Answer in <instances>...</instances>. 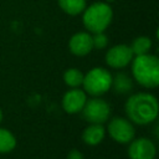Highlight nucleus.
<instances>
[{"instance_id": "nucleus-1", "label": "nucleus", "mask_w": 159, "mask_h": 159, "mask_svg": "<svg viewBox=\"0 0 159 159\" xmlns=\"http://www.w3.org/2000/svg\"><path fill=\"white\" fill-rule=\"evenodd\" d=\"M159 112L158 99L150 93H137L125 102L127 117L137 124L144 125L157 119Z\"/></svg>"}, {"instance_id": "nucleus-2", "label": "nucleus", "mask_w": 159, "mask_h": 159, "mask_svg": "<svg viewBox=\"0 0 159 159\" xmlns=\"http://www.w3.org/2000/svg\"><path fill=\"white\" fill-rule=\"evenodd\" d=\"M132 65L134 80L147 88H155L159 84V60L153 55H138Z\"/></svg>"}, {"instance_id": "nucleus-3", "label": "nucleus", "mask_w": 159, "mask_h": 159, "mask_svg": "<svg viewBox=\"0 0 159 159\" xmlns=\"http://www.w3.org/2000/svg\"><path fill=\"white\" fill-rule=\"evenodd\" d=\"M112 9L104 2H96L86 9L83 14V24L91 32H103L112 21Z\"/></svg>"}, {"instance_id": "nucleus-4", "label": "nucleus", "mask_w": 159, "mask_h": 159, "mask_svg": "<svg viewBox=\"0 0 159 159\" xmlns=\"http://www.w3.org/2000/svg\"><path fill=\"white\" fill-rule=\"evenodd\" d=\"M112 75L102 67L92 68L83 76V88L92 96H101L112 87Z\"/></svg>"}, {"instance_id": "nucleus-5", "label": "nucleus", "mask_w": 159, "mask_h": 159, "mask_svg": "<svg viewBox=\"0 0 159 159\" xmlns=\"http://www.w3.org/2000/svg\"><path fill=\"white\" fill-rule=\"evenodd\" d=\"M83 118L89 123H104L111 114V107L109 104L101 98H92L89 101H86L83 108H82Z\"/></svg>"}, {"instance_id": "nucleus-6", "label": "nucleus", "mask_w": 159, "mask_h": 159, "mask_svg": "<svg viewBox=\"0 0 159 159\" xmlns=\"http://www.w3.org/2000/svg\"><path fill=\"white\" fill-rule=\"evenodd\" d=\"M108 133L112 139L118 143H129L133 140L135 130L128 119L116 117L108 124Z\"/></svg>"}, {"instance_id": "nucleus-7", "label": "nucleus", "mask_w": 159, "mask_h": 159, "mask_svg": "<svg viewBox=\"0 0 159 159\" xmlns=\"http://www.w3.org/2000/svg\"><path fill=\"white\" fill-rule=\"evenodd\" d=\"M133 52L130 46L127 45H116L111 47L106 53V62L109 67L123 68L133 60Z\"/></svg>"}, {"instance_id": "nucleus-8", "label": "nucleus", "mask_w": 159, "mask_h": 159, "mask_svg": "<svg viewBox=\"0 0 159 159\" xmlns=\"http://www.w3.org/2000/svg\"><path fill=\"white\" fill-rule=\"evenodd\" d=\"M155 145L148 138H138L132 140L128 155L130 159H154L155 157Z\"/></svg>"}, {"instance_id": "nucleus-9", "label": "nucleus", "mask_w": 159, "mask_h": 159, "mask_svg": "<svg viewBox=\"0 0 159 159\" xmlns=\"http://www.w3.org/2000/svg\"><path fill=\"white\" fill-rule=\"evenodd\" d=\"M86 101H87L86 92L78 88H73L65 93L62 98V107L67 113L73 114L82 111Z\"/></svg>"}, {"instance_id": "nucleus-10", "label": "nucleus", "mask_w": 159, "mask_h": 159, "mask_svg": "<svg viewBox=\"0 0 159 159\" xmlns=\"http://www.w3.org/2000/svg\"><path fill=\"white\" fill-rule=\"evenodd\" d=\"M70 50L76 56H84L93 48L92 36L88 32H77L70 40Z\"/></svg>"}, {"instance_id": "nucleus-11", "label": "nucleus", "mask_w": 159, "mask_h": 159, "mask_svg": "<svg viewBox=\"0 0 159 159\" xmlns=\"http://www.w3.org/2000/svg\"><path fill=\"white\" fill-rule=\"evenodd\" d=\"M103 138H104V128L102 124L98 123H92L82 133V139L88 145H97L103 140Z\"/></svg>"}, {"instance_id": "nucleus-12", "label": "nucleus", "mask_w": 159, "mask_h": 159, "mask_svg": "<svg viewBox=\"0 0 159 159\" xmlns=\"http://www.w3.org/2000/svg\"><path fill=\"white\" fill-rule=\"evenodd\" d=\"M58 4L68 15H78L86 7V0H58Z\"/></svg>"}, {"instance_id": "nucleus-13", "label": "nucleus", "mask_w": 159, "mask_h": 159, "mask_svg": "<svg viewBox=\"0 0 159 159\" xmlns=\"http://www.w3.org/2000/svg\"><path fill=\"white\" fill-rule=\"evenodd\" d=\"M16 145V139L11 132L0 128V153H9Z\"/></svg>"}, {"instance_id": "nucleus-14", "label": "nucleus", "mask_w": 159, "mask_h": 159, "mask_svg": "<svg viewBox=\"0 0 159 159\" xmlns=\"http://www.w3.org/2000/svg\"><path fill=\"white\" fill-rule=\"evenodd\" d=\"M112 86L117 93H127L132 88V81L125 73H118L112 78Z\"/></svg>"}, {"instance_id": "nucleus-15", "label": "nucleus", "mask_w": 159, "mask_h": 159, "mask_svg": "<svg viewBox=\"0 0 159 159\" xmlns=\"http://www.w3.org/2000/svg\"><path fill=\"white\" fill-rule=\"evenodd\" d=\"M152 47V41L149 37H145V36H139L137 37L132 46H130V50L133 52L134 56H138V55H144V53H148V51L150 50Z\"/></svg>"}, {"instance_id": "nucleus-16", "label": "nucleus", "mask_w": 159, "mask_h": 159, "mask_svg": "<svg viewBox=\"0 0 159 159\" xmlns=\"http://www.w3.org/2000/svg\"><path fill=\"white\" fill-rule=\"evenodd\" d=\"M63 80H65V83L70 87H78L82 84V81H83V73L77 70V68H70L65 72L63 75Z\"/></svg>"}, {"instance_id": "nucleus-17", "label": "nucleus", "mask_w": 159, "mask_h": 159, "mask_svg": "<svg viewBox=\"0 0 159 159\" xmlns=\"http://www.w3.org/2000/svg\"><path fill=\"white\" fill-rule=\"evenodd\" d=\"M92 43L93 48H104L108 43V39L103 32H96L92 36Z\"/></svg>"}, {"instance_id": "nucleus-18", "label": "nucleus", "mask_w": 159, "mask_h": 159, "mask_svg": "<svg viewBox=\"0 0 159 159\" xmlns=\"http://www.w3.org/2000/svg\"><path fill=\"white\" fill-rule=\"evenodd\" d=\"M67 159H83V155H82V153H81V152H78V150L73 149V150H71V152L68 153Z\"/></svg>"}, {"instance_id": "nucleus-19", "label": "nucleus", "mask_w": 159, "mask_h": 159, "mask_svg": "<svg viewBox=\"0 0 159 159\" xmlns=\"http://www.w3.org/2000/svg\"><path fill=\"white\" fill-rule=\"evenodd\" d=\"M2 120V112H1V109H0V122Z\"/></svg>"}]
</instances>
